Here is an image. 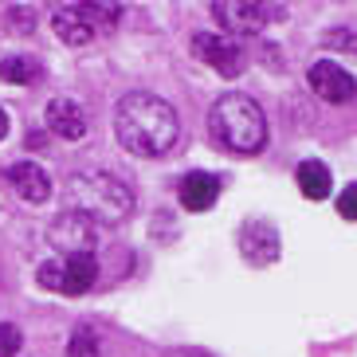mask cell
Masks as SVG:
<instances>
[{"mask_svg": "<svg viewBox=\"0 0 357 357\" xmlns=\"http://www.w3.org/2000/svg\"><path fill=\"white\" fill-rule=\"evenodd\" d=\"M114 134L126 153L134 158H161L177 146L181 118L165 98L149 91H130L114 110Z\"/></svg>", "mask_w": 357, "mask_h": 357, "instance_id": "6da1fadb", "label": "cell"}, {"mask_svg": "<svg viewBox=\"0 0 357 357\" xmlns=\"http://www.w3.org/2000/svg\"><path fill=\"white\" fill-rule=\"evenodd\" d=\"M192 55L204 59L208 67H216L224 79H236V75L243 71V63H248L240 47H236L228 36H216V32H197L192 36Z\"/></svg>", "mask_w": 357, "mask_h": 357, "instance_id": "8992f818", "label": "cell"}, {"mask_svg": "<svg viewBox=\"0 0 357 357\" xmlns=\"http://www.w3.org/2000/svg\"><path fill=\"white\" fill-rule=\"evenodd\" d=\"M47 130L63 142H79L86 134V114L83 106L71 102V98H52L47 102Z\"/></svg>", "mask_w": 357, "mask_h": 357, "instance_id": "8fae6325", "label": "cell"}, {"mask_svg": "<svg viewBox=\"0 0 357 357\" xmlns=\"http://www.w3.org/2000/svg\"><path fill=\"white\" fill-rule=\"evenodd\" d=\"M79 12L86 16V24H91L95 32H110V28H118L122 4H118V0H79Z\"/></svg>", "mask_w": 357, "mask_h": 357, "instance_id": "9a60e30c", "label": "cell"}, {"mask_svg": "<svg viewBox=\"0 0 357 357\" xmlns=\"http://www.w3.org/2000/svg\"><path fill=\"white\" fill-rule=\"evenodd\" d=\"M32 28H36L32 8H12L8 12V32H32Z\"/></svg>", "mask_w": 357, "mask_h": 357, "instance_id": "44dd1931", "label": "cell"}, {"mask_svg": "<svg viewBox=\"0 0 357 357\" xmlns=\"http://www.w3.org/2000/svg\"><path fill=\"white\" fill-rule=\"evenodd\" d=\"M240 255L252 267H271L279 259V231L271 220H248L240 228Z\"/></svg>", "mask_w": 357, "mask_h": 357, "instance_id": "9c48e42d", "label": "cell"}, {"mask_svg": "<svg viewBox=\"0 0 357 357\" xmlns=\"http://www.w3.org/2000/svg\"><path fill=\"white\" fill-rule=\"evenodd\" d=\"M306 79H310V91H314L322 102L342 106V102H354V95H357V79L349 71H342L337 63H330V59H318Z\"/></svg>", "mask_w": 357, "mask_h": 357, "instance_id": "52a82bcc", "label": "cell"}, {"mask_svg": "<svg viewBox=\"0 0 357 357\" xmlns=\"http://www.w3.org/2000/svg\"><path fill=\"white\" fill-rule=\"evenodd\" d=\"M67 204L95 224H122L134 212V192L110 173H75L67 181Z\"/></svg>", "mask_w": 357, "mask_h": 357, "instance_id": "3957f363", "label": "cell"}, {"mask_svg": "<svg viewBox=\"0 0 357 357\" xmlns=\"http://www.w3.org/2000/svg\"><path fill=\"white\" fill-rule=\"evenodd\" d=\"M294 177H298V189H303L306 200H326L330 189H334V177H330V169L322 161H303Z\"/></svg>", "mask_w": 357, "mask_h": 357, "instance_id": "5bb4252c", "label": "cell"}, {"mask_svg": "<svg viewBox=\"0 0 357 357\" xmlns=\"http://www.w3.org/2000/svg\"><path fill=\"white\" fill-rule=\"evenodd\" d=\"M20 346H24L20 330H16L12 322H0V357H16V354H20Z\"/></svg>", "mask_w": 357, "mask_h": 357, "instance_id": "d6986e66", "label": "cell"}, {"mask_svg": "<svg viewBox=\"0 0 357 357\" xmlns=\"http://www.w3.org/2000/svg\"><path fill=\"white\" fill-rule=\"evenodd\" d=\"M4 181H8L28 204H43V200L52 197V181H47V173H43L40 165H32V161H16V165H8L4 169Z\"/></svg>", "mask_w": 357, "mask_h": 357, "instance_id": "30bf717a", "label": "cell"}, {"mask_svg": "<svg viewBox=\"0 0 357 357\" xmlns=\"http://www.w3.org/2000/svg\"><path fill=\"white\" fill-rule=\"evenodd\" d=\"M0 79L16 83V86H28L40 79V63L28 59V55H8V59H0Z\"/></svg>", "mask_w": 357, "mask_h": 357, "instance_id": "2e32d148", "label": "cell"}, {"mask_svg": "<svg viewBox=\"0 0 357 357\" xmlns=\"http://www.w3.org/2000/svg\"><path fill=\"white\" fill-rule=\"evenodd\" d=\"M67 357H98V334L91 326H79L67 342Z\"/></svg>", "mask_w": 357, "mask_h": 357, "instance_id": "e0dca14e", "label": "cell"}, {"mask_svg": "<svg viewBox=\"0 0 357 357\" xmlns=\"http://www.w3.org/2000/svg\"><path fill=\"white\" fill-rule=\"evenodd\" d=\"M337 212H342L346 220H357V181L337 192Z\"/></svg>", "mask_w": 357, "mask_h": 357, "instance_id": "ffe728a7", "label": "cell"}, {"mask_svg": "<svg viewBox=\"0 0 357 357\" xmlns=\"http://www.w3.org/2000/svg\"><path fill=\"white\" fill-rule=\"evenodd\" d=\"M208 8L231 36H259L271 20H279L267 0H208Z\"/></svg>", "mask_w": 357, "mask_h": 357, "instance_id": "277c9868", "label": "cell"}, {"mask_svg": "<svg viewBox=\"0 0 357 357\" xmlns=\"http://www.w3.org/2000/svg\"><path fill=\"white\" fill-rule=\"evenodd\" d=\"M36 279H40V287H47V291L86 294L98 279V263H95V255H67L63 263H43Z\"/></svg>", "mask_w": 357, "mask_h": 357, "instance_id": "5b68a950", "label": "cell"}, {"mask_svg": "<svg viewBox=\"0 0 357 357\" xmlns=\"http://www.w3.org/2000/svg\"><path fill=\"white\" fill-rule=\"evenodd\" d=\"M220 197V181L212 177V173H189V177L181 181V204L189 212H208Z\"/></svg>", "mask_w": 357, "mask_h": 357, "instance_id": "7c38bea8", "label": "cell"}, {"mask_svg": "<svg viewBox=\"0 0 357 357\" xmlns=\"http://www.w3.org/2000/svg\"><path fill=\"white\" fill-rule=\"evenodd\" d=\"M322 47L342 52V55H357V32H354V28H334V32H326Z\"/></svg>", "mask_w": 357, "mask_h": 357, "instance_id": "ac0fdd59", "label": "cell"}, {"mask_svg": "<svg viewBox=\"0 0 357 357\" xmlns=\"http://www.w3.org/2000/svg\"><path fill=\"white\" fill-rule=\"evenodd\" d=\"M52 28H55V36L63 43H71V47H83V43H91L95 40V28L86 24V16L79 12V4H71V8H59L52 16Z\"/></svg>", "mask_w": 357, "mask_h": 357, "instance_id": "4fadbf2b", "label": "cell"}, {"mask_svg": "<svg viewBox=\"0 0 357 357\" xmlns=\"http://www.w3.org/2000/svg\"><path fill=\"white\" fill-rule=\"evenodd\" d=\"M52 243L67 255H91V248H95V220H86L83 212L67 208L63 216L52 220Z\"/></svg>", "mask_w": 357, "mask_h": 357, "instance_id": "ba28073f", "label": "cell"}, {"mask_svg": "<svg viewBox=\"0 0 357 357\" xmlns=\"http://www.w3.org/2000/svg\"><path fill=\"white\" fill-rule=\"evenodd\" d=\"M4 134H8V114H4V106H0V142H4Z\"/></svg>", "mask_w": 357, "mask_h": 357, "instance_id": "7402d4cb", "label": "cell"}, {"mask_svg": "<svg viewBox=\"0 0 357 357\" xmlns=\"http://www.w3.org/2000/svg\"><path fill=\"white\" fill-rule=\"evenodd\" d=\"M208 137L228 153H259L267 146V118L252 95H220L208 110Z\"/></svg>", "mask_w": 357, "mask_h": 357, "instance_id": "7a4b0ae2", "label": "cell"}]
</instances>
